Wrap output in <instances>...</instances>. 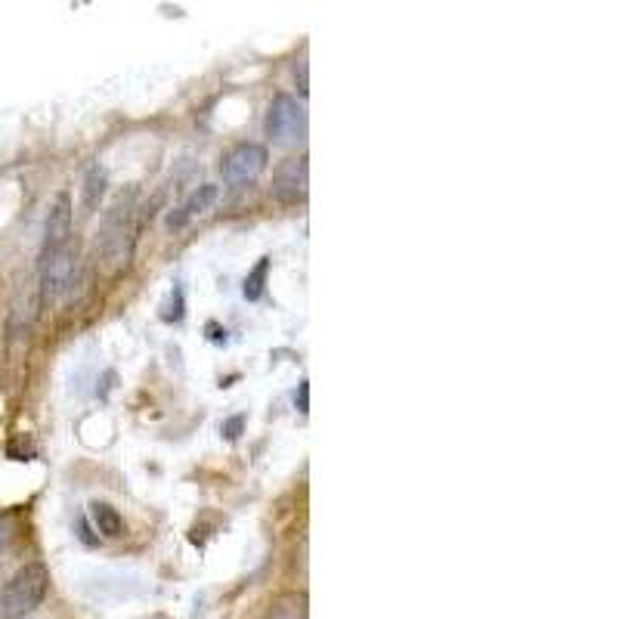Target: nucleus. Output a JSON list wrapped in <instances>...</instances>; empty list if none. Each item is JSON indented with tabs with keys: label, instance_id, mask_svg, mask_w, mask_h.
Instances as JSON below:
<instances>
[{
	"label": "nucleus",
	"instance_id": "f257e3e1",
	"mask_svg": "<svg viewBox=\"0 0 619 619\" xmlns=\"http://www.w3.org/2000/svg\"><path fill=\"white\" fill-rule=\"evenodd\" d=\"M137 195H140L137 186L118 192L115 202L109 205V211L103 214L100 242H96V248H100L109 270H121L130 260V251H134V242H137Z\"/></svg>",
	"mask_w": 619,
	"mask_h": 619
},
{
	"label": "nucleus",
	"instance_id": "f03ea898",
	"mask_svg": "<svg viewBox=\"0 0 619 619\" xmlns=\"http://www.w3.org/2000/svg\"><path fill=\"white\" fill-rule=\"evenodd\" d=\"M50 589V573L44 564L22 567L4 589H0V619H25L35 613Z\"/></svg>",
	"mask_w": 619,
	"mask_h": 619
},
{
	"label": "nucleus",
	"instance_id": "7ed1b4c3",
	"mask_svg": "<svg viewBox=\"0 0 619 619\" xmlns=\"http://www.w3.org/2000/svg\"><path fill=\"white\" fill-rule=\"evenodd\" d=\"M267 137L276 146H298L307 137V112L291 93H276L267 112Z\"/></svg>",
	"mask_w": 619,
	"mask_h": 619
},
{
	"label": "nucleus",
	"instance_id": "20e7f679",
	"mask_svg": "<svg viewBox=\"0 0 619 619\" xmlns=\"http://www.w3.org/2000/svg\"><path fill=\"white\" fill-rule=\"evenodd\" d=\"M41 298L50 304L56 298H62L65 291L75 285L78 276V248L69 242L50 254H41Z\"/></svg>",
	"mask_w": 619,
	"mask_h": 619
},
{
	"label": "nucleus",
	"instance_id": "39448f33",
	"mask_svg": "<svg viewBox=\"0 0 619 619\" xmlns=\"http://www.w3.org/2000/svg\"><path fill=\"white\" fill-rule=\"evenodd\" d=\"M267 161H270V152L264 146L239 143L236 149H230V152L223 155L220 174H223V180L230 183V186H242V183H251V180H257L260 174H264Z\"/></svg>",
	"mask_w": 619,
	"mask_h": 619
},
{
	"label": "nucleus",
	"instance_id": "423d86ee",
	"mask_svg": "<svg viewBox=\"0 0 619 619\" xmlns=\"http://www.w3.org/2000/svg\"><path fill=\"white\" fill-rule=\"evenodd\" d=\"M307 186H310V168H307V158H288L276 168L273 177V199L282 205H295L307 199Z\"/></svg>",
	"mask_w": 619,
	"mask_h": 619
},
{
	"label": "nucleus",
	"instance_id": "0eeeda50",
	"mask_svg": "<svg viewBox=\"0 0 619 619\" xmlns=\"http://www.w3.org/2000/svg\"><path fill=\"white\" fill-rule=\"evenodd\" d=\"M72 242V195L59 192L56 202L47 214V226H44V248L41 254H50L62 245Z\"/></svg>",
	"mask_w": 619,
	"mask_h": 619
},
{
	"label": "nucleus",
	"instance_id": "6e6552de",
	"mask_svg": "<svg viewBox=\"0 0 619 619\" xmlns=\"http://www.w3.org/2000/svg\"><path fill=\"white\" fill-rule=\"evenodd\" d=\"M217 195H220V189H217L214 183H202L177 211L168 214V230H171V233H174V230H183V226H186L195 214H205V211L217 202Z\"/></svg>",
	"mask_w": 619,
	"mask_h": 619
},
{
	"label": "nucleus",
	"instance_id": "1a4fd4ad",
	"mask_svg": "<svg viewBox=\"0 0 619 619\" xmlns=\"http://www.w3.org/2000/svg\"><path fill=\"white\" fill-rule=\"evenodd\" d=\"M106 195V171L100 165H87L84 171V192H81V214L90 217L96 208H100Z\"/></svg>",
	"mask_w": 619,
	"mask_h": 619
},
{
	"label": "nucleus",
	"instance_id": "9d476101",
	"mask_svg": "<svg viewBox=\"0 0 619 619\" xmlns=\"http://www.w3.org/2000/svg\"><path fill=\"white\" fill-rule=\"evenodd\" d=\"M90 514H93L96 530H100L103 536H121V533H124V520H121V514H118L112 505L93 502V505H90Z\"/></svg>",
	"mask_w": 619,
	"mask_h": 619
},
{
	"label": "nucleus",
	"instance_id": "9b49d317",
	"mask_svg": "<svg viewBox=\"0 0 619 619\" xmlns=\"http://www.w3.org/2000/svg\"><path fill=\"white\" fill-rule=\"evenodd\" d=\"M267 273H270V257H260L257 267L245 276V285H242V295L248 301H260V295H264V285H267Z\"/></svg>",
	"mask_w": 619,
	"mask_h": 619
},
{
	"label": "nucleus",
	"instance_id": "f8f14e48",
	"mask_svg": "<svg viewBox=\"0 0 619 619\" xmlns=\"http://www.w3.org/2000/svg\"><path fill=\"white\" fill-rule=\"evenodd\" d=\"M264 619H307V601L304 598H282V601H276L270 610H267V616Z\"/></svg>",
	"mask_w": 619,
	"mask_h": 619
},
{
	"label": "nucleus",
	"instance_id": "ddd939ff",
	"mask_svg": "<svg viewBox=\"0 0 619 619\" xmlns=\"http://www.w3.org/2000/svg\"><path fill=\"white\" fill-rule=\"evenodd\" d=\"M161 319H165V322H177V319H183V291H180V288H174L171 304L165 307V313H161Z\"/></svg>",
	"mask_w": 619,
	"mask_h": 619
},
{
	"label": "nucleus",
	"instance_id": "4468645a",
	"mask_svg": "<svg viewBox=\"0 0 619 619\" xmlns=\"http://www.w3.org/2000/svg\"><path fill=\"white\" fill-rule=\"evenodd\" d=\"M242 428H245V415H233V418H226L223 425H220V431H223L226 440H239Z\"/></svg>",
	"mask_w": 619,
	"mask_h": 619
},
{
	"label": "nucleus",
	"instance_id": "2eb2a0df",
	"mask_svg": "<svg viewBox=\"0 0 619 619\" xmlns=\"http://www.w3.org/2000/svg\"><path fill=\"white\" fill-rule=\"evenodd\" d=\"M298 409L307 415L310 412V384L307 381H301V387H298Z\"/></svg>",
	"mask_w": 619,
	"mask_h": 619
},
{
	"label": "nucleus",
	"instance_id": "dca6fc26",
	"mask_svg": "<svg viewBox=\"0 0 619 619\" xmlns=\"http://www.w3.org/2000/svg\"><path fill=\"white\" fill-rule=\"evenodd\" d=\"M13 539V527H10V520L7 517H0V551H4Z\"/></svg>",
	"mask_w": 619,
	"mask_h": 619
},
{
	"label": "nucleus",
	"instance_id": "f3484780",
	"mask_svg": "<svg viewBox=\"0 0 619 619\" xmlns=\"http://www.w3.org/2000/svg\"><path fill=\"white\" fill-rule=\"evenodd\" d=\"M208 332H211V341H223V338H226V332H220V329H217V325H214V322L208 325Z\"/></svg>",
	"mask_w": 619,
	"mask_h": 619
},
{
	"label": "nucleus",
	"instance_id": "a211bd4d",
	"mask_svg": "<svg viewBox=\"0 0 619 619\" xmlns=\"http://www.w3.org/2000/svg\"><path fill=\"white\" fill-rule=\"evenodd\" d=\"M301 93H307V62H301Z\"/></svg>",
	"mask_w": 619,
	"mask_h": 619
}]
</instances>
